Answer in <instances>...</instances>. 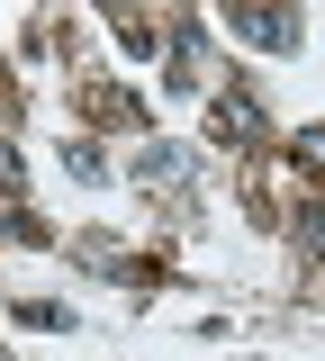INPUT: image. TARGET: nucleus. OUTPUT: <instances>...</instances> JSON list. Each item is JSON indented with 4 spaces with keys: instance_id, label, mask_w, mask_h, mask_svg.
I'll list each match as a JSON object with an SVG mask.
<instances>
[{
    "instance_id": "f257e3e1",
    "label": "nucleus",
    "mask_w": 325,
    "mask_h": 361,
    "mask_svg": "<svg viewBox=\"0 0 325 361\" xmlns=\"http://www.w3.org/2000/svg\"><path fill=\"white\" fill-rule=\"evenodd\" d=\"M0 190H18V154L9 145H0Z\"/></svg>"
}]
</instances>
